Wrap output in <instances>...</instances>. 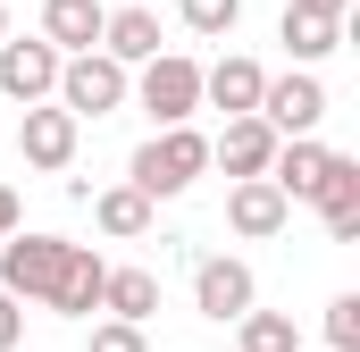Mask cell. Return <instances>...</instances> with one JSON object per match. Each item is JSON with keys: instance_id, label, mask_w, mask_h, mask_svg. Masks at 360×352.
Wrapping results in <instances>:
<instances>
[{"instance_id": "obj_1", "label": "cell", "mask_w": 360, "mask_h": 352, "mask_svg": "<svg viewBox=\"0 0 360 352\" xmlns=\"http://www.w3.org/2000/svg\"><path fill=\"white\" fill-rule=\"evenodd\" d=\"M210 176V134L201 126H168V134H151L134 160H126V184L160 210V201H176V193H193Z\"/></svg>"}, {"instance_id": "obj_2", "label": "cell", "mask_w": 360, "mask_h": 352, "mask_svg": "<svg viewBox=\"0 0 360 352\" xmlns=\"http://www.w3.org/2000/svg\"><path fill=\"white\" fill-rule=\"evenodd\" d=\"M68 252H76L68 235H25V227H17V235L0 244V294H8L17 310H25V302L51 310V294H59V277H68Z\"/></svg>"}, {"instance_id": "obj_3", "label": "cell", "mask_w": 360, "mask_h": 352, "mask_svg": "<svg viewBox=\"0 0 360 352\" xmlns=\"http://www.w3.org/2000/svg\"><path fill=\"white\" fill-rule=\"evenodd\" d=\"M126 101H143L160 134H168V126H193V109H201V59L160 51L151 68H134V92H126Z\"/></svg>"}, {"instance_id": "obj_4", "label": "cell", "mask_w": 360, "mask_h": 352, "mask_svg": "<svg viewBox=\"0 0 360 352\" xmlns=\"http://www.w3.org/2000/svg\"><path fill=\"white\" fill-rule=\"evenodd\" d=\"M126 92H134V76L117 68V59H101V51H84V59H59V109L84 126V118H109V109H126Z\"/></svg>"}, {"instance_id": "obj_5", "label": "cell", "mask_w": 360, "mask_h": 352, "mask_svg": "<svg viewBox=\"0 0 360 352\" xmlns=\"http://www.w3.org/2000/svg\"><path fill=\"white\" fill-rule=\"evenodd\" d=\"M319 118H327V84H319V76H302V68L269 76V92H260V126H269L276 143L319 134Z\"/></svg>"}, {"instance_id": "obj_6", "label": "cell", "mask_w": 360, "mask_h": 352, "mask_svg": "<svg viewBox=\"0 0 360 352\" xmlns=\"http://www.w3.org/2000/svg\"><path fill=\"white\" fill-rule=\"evenodd\" d=\"M193 310L218 319V327H235L243 310H260V277L243 260H226V252H210V260L193 268Z\"/></svg>"}, {"instance_id": "obj_7", "label": "cell", "mask_w": 360, "mask_h": 352, "mask_svg": "<svg viewBox=\"0 0 360 352\" xmlns=\"http://www.w3.org/2000/svg\"><path fill=\"white\" fill-rule=\"evenodd\" d=\"M51 92H59V51H51L42 34H25V42L8 34V42H0V101H25V109H42Z\"/></svg>"}, {"instance_id": "obj_8", "label": "cell", "mask_w": 360, "mask_h": 352, "mask_svg": "<svg viewBox=\"0 0 360 352\" xmlns=\"http://www.w3.org/2000/svg\"><path fill=\"white\" fill-rule=\"evenodd\" d=\"M76 118L59 109V101H42V109H25L17 118V151H25V168H42V176H59V168H76Z\"/></svg>"}, {"instance_id": "obj_9", "label": "cell", "mask_w": 360, "mask_h": 352, "mask_svg": "<svg viewBox=\"0 0 360 352\" xmlns=\"http://www.w3.org/2000/svg\"><path fill=\"white\" fill-rule=\"evenodd\" d=\"M260 92H269V68L226 51L218 68H201V109H226V118H260Z\"/></svg>"}, {"instance_id": "obj_10", "label": "cell", "mask_w": 360, "mask_h": 352, "mask_svg": "<svg viewBox=\"0 0 360 352\" xmlns=\"http://www.w3.org/2000/svg\"><path fill=\"white\" fill-rule=\"evenodd\" d=\"M310 201H319V218H327L335 244H360V160L327 151V168H319V184H310Z\"/></svg>"}, {"instance_id": "obj_11", "label": "cell", "mask_w": 360, "mask_h": 352, "mask_svg": "<svg viewBox=\"0 0 360 352\" xmlns=\"http://www.w3.org/2000/svg\"><path fill=\"white\" fill-rule=\"evenodd\" d=\"M285 218H293V201L276 193L269 176H252V184H226V227H235L243 244H269V235H285Z\"/></svg>"}, {"instance_id": "obj_12", "label": "cell", "mask_w": 360, "mask_h": 352, "mask_svg": "<svg viewBox=\"0 0 360 352\" xmlns=\"http://www.w3.org/2000/svg\"><path fill=\"white\" fill-rule=\"evenodd\" d=\"M269 160H276V134L260 118H226V134H210V168H226L235 184L269 176Z\"/></svg>"}, {"instance_id": "obj_13", "label": "cell", "mask_w": 360, "mask_h": 352, "mask_svg": "<svg viewBox=\"0 0 360 352\" xmlns=\"http://www.w3.org/2000/svg\"><path fill=\"white\" fill-rule=\"evenodd\" d=\"M101 25H109V8H101V0H42V42H51L59 59L101 51Z\"/></svg>"}, {"instance_id": "obj_14", "label": "cell", "mask_w": 360, "mask_h": 352, "mask_svg": "<svg viewBox=\"0 0 360 352\" xmlns=\"http://www.w3.org/2000/svg\"><path fill=\"white\" fill-rule=\"evenodd\" d=\"M101 59H117L126 76L151 68V59H160V17H151V8H109V25H101Z\"/></svg>"}, {"instance_id": "obj_15", "label": "cell", "mask_w": 360, "mask_h": 352, "mask_svg": "<svg viewBox=\"0 0 360 352\" xmlns=\"http://www.w3.org/2000/svg\"><path fill=\"white\" fill-rule=\"evenodd\" d=\"M101 285H109V260H101L92 244H76L59 294H51V319H92V310H101Z\"/></svg>"}, {"instance_id": "obj_16", "label": "cell", "mask_w": 360, "mask_h": 352, "mask_svg": "<svg viewBox=\"0 0 360 352\" xmlns=\"http://www.w3.org/2000/svg\"><path fill=\"white\" fill-rule=\"evenodd\" d=\"M276 42H285V51H293V68L310 76V68L344 42V25H335V17H310V8H285V17H276Z\"/></svg>"}, {"instance_id": "obj_17", "label": "cell", "mask_w": 360, "mask_h": 352, "mask_svg": "<svg viewBox=\"0 0 360 352\" xmlns=\"http://www.w3.org/2000/svg\"><path fill=\"white\" fill-rule=\"evenodd\" d=\"M101 310H109V319H126V327H151V310H160V277H151V268H109Z\"/></svg>"}, {"instance_id": "obj_18", "label": "cell", "mask_w": 360, "mask_h": 352, "mask_svg": "<svg viewBox=\"0 0 360 352\" xmlns=\"http://www.w3.org/2000/svg\"><path fill=\"white\" fill-rule=\"evenodd\" d=\"M319 168H327V143H319V134H302V143H276V160H269V184L285 193V201H310Z\"/></svg>"}, {"instance_id": "obj_19", "label": "cell", "mask_w": 360, "mask_h": 352, "mask_svg": "<svg viewBox=\"0 0 360 352\" xmlns=\"http://www.w3.org/2000/svg\"><path fill=\"white\" fill-rule=\"evenodd\" d=\"M92 227L117 235V244H134V235H151V201L134 184H109V193H92Z\"/></svg>"}, {"instance_id": "obj_20", "label": "cell", "mask_w": 360, "mask_h": 352, "mask_svg": "<svg viewBox=\"0 0 360 352\" xmlns=\"http://www.w3.org/2000/svg\"><path fill=\"white\" fill-rule=\"evenodd\" d=\"M235 336H243V352H302V336H293V319H285V310H243V319H235Z\"/></svg>"}, {"instance_id": "obj_21", "label": "cell", "mask_w": 360, "mask_h": 352, "mask_svg": "<svg viewBox=\"0 0 360 352\" xmlns=\"http://www.w3.org/2000/svg\"><path fill=\"white\" fill-rule=\"evenodd\" d=\"M176 17L201 34V42H218V34H235V25H243V0H176Z\"/></svg>"}, {"instance_id": "obj_22", "label": "cell", "mask_w": 360, "mask_h": 352, "mask_svg": "<svg viewBox=\"0 0 360 352\" xmlns=\"http://www.w3.org/2000/svg\"><path fill=\"white\" fill-rule=\"evenodd\" d=\"M327 352H360V294L327 302Z\"/></svg>"}, {"instance_id": "obj_23", "label": "cell", "mask_w": 360, "mask_h": 352, "mask_svg": "<svg viewBox=\"0 0 360 352\" xmlns=\"http://www.w3.org/2000/svg\"><path fill=\"white\" fill-rule=\"evenodd\" d=\"M84 352H151V336H143V327H126V319H92Z\"/></svg>"}, {"instance_id": "obj_24", "label": "cell", "mask_w": 360, "mask_h": 352, "mask_svg": "<svg viewBox=\"0 0 360 352\" xmlns=\"http://www.w3.org/2000/svg\"><path fill=\"white\" fill-rule=\"evenodd\" d=\"M17 336H25V310H17V302L0 294V352H17Z\"/></svg>"}, {"instance_id": "obj_25", "label": "cell", "mask_w": 360, "mask_h": 352, "mask_svg": "<svg viewBox=\"0 0 360 352\" xmlns=\"http://www.w3.org/2000/svg\"><path fill=\"white\" fill-rule=\"evenodd\" d=\"M285 8H310V17H335V25H344V8H352V0H285Z\"/></svg>"}, {"instance_id": "obj_26", "label": "cell", "mask_w": 360, "mask_h": 352, "mask_svg": "<svg viewBox=\"0 0 360 352\" xmlns=\"http://www.w3.org/2000/svg\"><path fill=\"white\" fill-rule=\"evenodd\" d=\"M17 218H25V210H17V193H8V184H0V244H8V235H17Z\"/></svg>"}, {"instance_id": "obj_27", "label": "cell", "mask_w": 360, "mask_h": 352, "mask_svg": "<svg viewBox=\"0 0 360 352\" xmlns=\"http://www.w3.org/2000/svg\"><path fill=\"white\" fill-rule=\"evenodd\" d=\"M0 42H8V0H0Z\"/></svg>"}]
</instances>
